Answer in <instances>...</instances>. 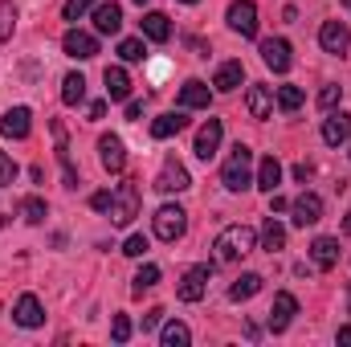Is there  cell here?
Returning a JSON list of instances; mask_svg holds the SVG:
<instances>
[{"instance_id":"6da1fadb","label":"cell","mask_w":351,"mask_h":347,"mask_svg":"<svg viewBox=\"0 0 351 347\" xmlns=\"http://www.w3.org/2000/svg\"><path fill=\"white\" fill-rule=\"evenodd\" d=\"M254 241H258V233H254L250 225H229V229L217 233V241H213V258L221 261V265L241 261L245 254H254Z\"/></svg>"},{"instance_id":"7a4b0ae2","label":"cell","mask_w":351,"mask_h":347,"mask_svg":"<svg viewBox=\"0 0 351 347\" xmlns=\"http://www.w3.org/2000/svg\"><path fill=\"white\" fill-rule=\"evenodd\" d=\"M221 184H225L229 192H245V188H254V152H250L245 143H237L233 156L225 160V168H221Z\"/></svg>"},{"instance_id":"3957f363","label":"cell","mask_w":351,"mask_h":347,"mask_svg":"<svg viewBox=\"0 0 351 347\" xmlns=\"http://www.w3.org/2000/svg\"><path fill=\"white\" fill-rule=\"evenodd\" d=\"M152 229H156V237H160V241L176 246V241L188 233V213H184L180 204H164V208H156V217H152Z\"/></svg>"},{"instance_id":"277c9868","label":"cell","mask_w":351,"mask_h":347,"mask_svg":"<svg viewBox=\"0 0 351 347\" xmlns=\"http://www.w3.org/2000/svg\"><path fill=\"white\" fill-rule=\"evenodd\" d=\"M135 217H139V188H135V180H123L119 192H114V200H110V221L119 229H127Z\"/></svg>"},{"instance_id":"5b68a950","label":"cell","mask_w":351,"mask_h":347,"mask_svg":"<svg viewBox=\"0 0 351 347\" xmlns=\"http://www.w3.org/2000/svg\"><path fill=\"white\" fill-rule=\"evenodd\" d=\"M225 21H229L233 33H241V37H258V4H254V0H233L229 12H225Z\"/></svg>"},{"instance_id":"8992f818","label":"cell","mask_w":351,"mask_h":347,"mask_svg":"<svg viewBox=\"0 0 351 347\" xmlns=\"http://www.w3.org/2000/svg\"><path fill=\"white\" fill-rule=\"evenodd\" d=\"M294 315H298V298H294L290 290H282V294H274V307H269V319H265V323H269L274 335H282V331L294 323Z\"/></svg>"},{"instance_id":"52a82bcc","label":"cell","mask_w":351,"mask_h":347,"mask_svg":"<svg viewBox=\"0 0 351 347\" xmlns=\"http://www.w3.org/2000/svg\"><path fill=\"white\" fill-rule=\"evenodd\" d=\"M290 213H294V225H298V229L319 225V221H323V196H319V192H302L298 200H290Z\"/></svg>"},{"instance_id":"ba28073f","label":"cell","mask_w":351,"mask_h":347,"mask_svg":"<svg viewBox=\"0 0 351 347\" xmlns=\"http://www.w3.org/2000/svg\"><path fill=\"white\" fill-rule=\"evenodd\" d=\"M262 62L274 70V74H286V70L294 66V58H290V41H286V37H265L262 41Z\"/></svg>"},{"instance_id":"9c48e42d","label":"cell","mask_w":351,"mask_h":347,"mask_svg":"<svg viewBox=\"0 0 351 347\" xmlns=\"http://www.w3.org/2000/svg\"><path fill=\"white\" fill-rule=\"evenodd\" d=\"M221 139H225V123H221V119H208V123H204V127L196 131V147H192V152H196V156H200V160L208 164V160L217 156Z\"/></svg>"},{"instance_id":"30bf717a","label":"cell","mask_w":351,"mask_h":347,"mask_svg":"<svg viewBox=\"0 0 351 347\" xmlns=\"http://www.w3.org/2000/svg\"><path fill=\"white\" fill-rule=\"evenodd\" d=\"M0 131H4L8 139H29V131H33V110H29V106H8L4 119H0Z\"/></svg>"},{"instance_id":"8fae6325","label":"cell","mask_w":351,"mask_h":347,"mask_svg":"<svg viewBox=\"0 0 351 347\" xmlns=\"http://www.w3.org/2000/svg\"><path fill=\"white\" fill-rule=\"evenodd\" d=\"M98 160H102L106 172L119 176L127 168V147H123V139H119V135H102V139H98Z\"/></svg>"},{"instance_id":"7c38bea8","label":"cell","mask_w":351,"mask_h":347,"mask_svg":"<svg viewBox=\"0 0 351 347\" xmlns=\"http://www.w3.org/2000/svg\"><path fill=\"white\" fill-rule=\"evenodd\" d=\"M62 49H66L74 62H90V58L98 53V37H94V33H82V29H70V33L62 37Z\"/></svg>"},{"instance_id":"4fadbf2b","label":"cell","mask_w":351,"mask_h":347,"mask_svg":"<svg viewBox=\"0 0 351 347\" xmlns=\"http://www.w3.org/2000/svg\"><path fill=\"white\" fill-rule=\"evenodd\" d=\"M184 188H192L188 168H184L180 160H164V168L156 176V192H184Z\"/></svg>"},{"instance_id":"5bb4252c","label":"cell","mask_w":351,"mask_h":347,"mask_svg":"<svg viewBox=\"0 0 351 347\" xmlns=\"http://www.w3.org/2000/svg\"><path fill=\"white\" fill-rule=\"evenodd\" d=\"M319 45L327 49V53H348V45H351V33H348V25L343 21H323V29H319Z\"/></svg>"},{"instance_id":"9a60e30c","label":"cell","mask_w":351,"mask_h":347,"mask_svg":"<svg viewBox=\"0 0 351 347\" xmlns=\"http://www.w3.org/2000/svg\"><path fill=\"white\" fill-rule=\"evenodd\" d=\"M204 290H208V265H192L180 278V302H200Z\"/></svg>"},{"instance_id":"2e32d148","label":"cell","mask_w":351,"mask_h":347,"mask_svg":"<svg viewBox=\"0 0 351 347\" xmlns=\"http://www.w3.org/2000/svg\"><path fill=\"white\" fill-rule=\"evenodd\" d=\"M12 319H16L21 327H29V331L41 327V323H45V307H41V298H37V294H21L16 307H12Z\"/></svg>"},{"instance_id":"e0dca14e","label":"cell","mask_w":351,"mask_h":347,"mask_svg":"<svg viewBox=\"0 0 351 347\" xmlns=\"http://www.w3.org/2000/svg\"><path fill=\"white\" fill-rule=\"evenodd\" d=\"M348 139H351V115H343V110L335 115V110H331V115L323 119V143H327V147H339V143H348Z\"/></svg>"},{"instance_id":"ac0fdd59","label":"cell","mask_w":351,"mask_h":347,"mask_svg":"<svg viewBox=\"0 0 351 347\" xmlns=\"http://www.w3.org/2000/svg\"><path fill=\"white\" fill-rule=\"evenodd\" d=\"M102 82H106V98H110V102H127V98H131V78H127L123 66H106Z\"/></svg>"},{"instance_id":"d6986e66","label":"cell","mask_w":351,"mask_h":347,"mask_svg":"<svg viewBox=\"0 0 351 347\" xmlns=\"http://www.w3.org/2000/svg\"><path fill=\"white\" fill-rule=\"evenodd\" d=\"M94 29H98V33H106V37H110V33H119V29H123V8H119L114 0L98 4V8H94Z\"/></svg>"},{"instance_id":"ffe728a7","label":"cell","mask_w":351,"mask_h":347,"mask_svg":"<svg viewBox=\"0 0 351 347\" xmlns=\"http://www.w3.org/2000/svg\"><path fill=\"white\" fill-rule=\"evenodd\" d=\"M184 127H188V115H184V106H180V110H168V115H160V119L152 123V135H156V139H172Z\"/></svg>"},{"instance_id":"44dd1931","label":"cell","mask_w":351,"mask_h":347,"mask_svg":"<svg viewBox=\"0 0 351 347\" xmlns=\"http://www.w3.org/2000/svg\"><path fill=\"white\" fill-rule=\"evenodd\" d=\"M311 261H315V270H335V261H339V241H335V237H319V241L311 246Z\"/></svg>"},{"instance_id":"7402d4cb","label":"cell","mask_w":351,"mask_h":347,"mask_svg":"<svg viewBox=\"0 0 351 347\" xmlns=\"http://www.w3.org/2000/svg\"><path fill=\"white\" fill-rule=\"evenodd\" d=\"M208 98H213V94H208V86H204L200 78H188V82L180 86V106H184V110H196V106H208Z\"/></svg>"},{"instance_id":"603a6c76","label":"cell","mask_w":351,"mask_h":347,"mask_svg":"<svg viewBox=\"0 0 351 347\" xmlns=\"http://www.w3.org/2000/svg\"><path fill=\"white\" fill-rule=\"evenodd\" d=\"M241 82H245V66H241V62H225V66L213 74V86L225 90V94H229V90H237Z\"/></svg>"},{"instance_id":"cb8c5ba5","label":"cell","mask_w":351,"mask_h":347,"mask_svg":"<svg viewBox=\"0 0 351 347\" xmlns=\"http://www.w3.org/2000/svg\"><path fill=\"white\" fill-rule=\"evenodd\" d=\"M245 106H250V115H254V119H269V110H274V90H269V86H250Z\"/></svg>"},{"instance_id":"d4e9b609","label":"cell","mask_w":351,"mask_h":347,"mask_svg":"<svg viewBox=\"0 0 351 347\" xmlns=\"http://www.w3.org/2000/svg\"><path fill=\"white\" fill-rule=\"evenodd\" d=\"M262 282H265L262 274H241V278L229 286V298H233V302H250V298L262 290Z\"/></svg>"},{"instance_id":"484cf974","label":"cell","mask_w":351,"mask_h":347,"mask_svg":"<svg viewBox=\"0 0 351 347\" xmlns=\"http://www.w3.org/2000/svg\"><path fill=\"white\" fill-rule=\"evenodd\" d=\"M254 184H258L262 192H274V188L282 184V164H278L274 156H265L262 164H258V176H254Z\"/></svg>"},{"instance_id":"4316f807","label":"cell","mask_w":351,"mask_h":347,"mask_svg":"<svg viewBox=\"0 0 351 347\" xmlns=\"http://www.w3.org/2000/svg\"><path fill=\"white\" fill-rule=\"evenodd\" d=\"M143 37H147V41H168V37H172L168 16H164V12H147V16H143Z\"/></svg>"},{"instance_id":"83f0119b","label":"cell","mask_w":351,"mask_h":347,"mask_svg":"<svg viewBox=\"0 0 351 347\" xmlns=\"http://www.w3.org/2000/svg\"><path fill=\"white\" fill-rule=\"evenodd\" d=\"M262 250H269V254H278V250H286V229L274 221V213H269V221L262 225Z\"/></svg>"},{"instance_id":"f1b7e54d","label":"cell","mask_w":351,"mask_h":347,"mask_svg":"<svg viewBox=\"0 0 351 347\" xmlns=\"http://www.w3.org/2000/svg\"><path fill=\"white\" fill-rule=\"evenodd\" d=\"M86 98V78L82 74H66V82H62V102L66 106H78Z\"/></svg>"},{"instance_id":"f546056e","label":"cell","mask_w":351,"mask_h":347,"mask_svg":"<svg viewBox=\"0 0 351 347\" xmlns=\"http://www.w3.org/2000/svg\"><path fill=\"white\" fill-rule=\"evenodd\" d=\"M16 213H21L29 225H41V221H45V200H41V196H25V200L16 204Z\"/></svg>"},{"instance_id":"4dcf8cb0","label":"cell","mask_w":351,"mask_h":347,"mask_svg":"<svg viewBox=\"0 0 351 347\" xmlns=\"http://www.w3.org/2000/svg\"><path fill=\"white\" fill-rule=\"evenodd\" d=\"M302 98H306V94H302L298 86H278V106H282L286 115H294V110L302 106Z\"/></svg>"},{"instance_id":"1f68e13d","label":"cell","mask_w":351,"mask_h":347,"mask_svg":"<svg viewBox=\"0 0 351 347\" xmlns=\"http://www.w3.org/2000/svg\"><path fill=\"white\" fill-rule=\"evenodd\" d=\"M160 339H164V347H188V339H192V331H188L184 323H168Z\"/></svg>"},{"instance_id":"d6a6232c","label":"cell","mask_w":351,"mask_h":347,"mask_svg":"<svg viewBox=\"0 0 351 347\" xmlns=\"http://www.w3.org/2000/svg\"><path fill=\"white\" fill-rule=\"evenodd\" d=\"M143 53H147L143 37H127V41H119V58H123V62H143Z\"/></svg>"},{"instance_id":"836d02e7","label":"cell","mask_w":351,"mask_h":347,"mask_svg":"<svg viewBox=\"0 0 351 347\" xmlns=\"http://www.w3.org/2000/svg\"><path fill=\"white\" fill-rule=\"evenodd\" d=\"M156 282H160V265H152V261H147V265H139V274H135V286H131V290H135V294H143V290H152Z\"/></svg>"},{"instance_id":"e575fe53","label":"cell","mask_w":351,"mask_h":347,"mask_svg":"<svg viewBox=\"0 0 351 347\" xmlns=\"http://www.w3.org/2000/svg\"><path fill=\"white\" fill-rule=\"evenodd\" d=\"M16 29V4L12 0H0V41H8Z\"/></svg>"},{"instance_id":"d590c367","label":"cell","mask_w":351,"mask_h":347,"mask_svg":"<svg viewBox=\"0 0 351 347\" xmlns=\"http://www.w3.org/2000/svg\"><path fill=\"white\" fill-rule=\"evenodd\" d=\"M110 335H114V344H127V339H131V319H127V315H114Z\"/></svg>"},{"instance_id":"8d00e7d4","label":"cell","mask_w":351,"mask_h":347,"mask_svg":"<svg viewBox=\"0 0 351 347\" xmlns=\"http://www.w3.org/2000/svg\"><path fill=\"white\" fill-rule=\"evenodd\" d=\"M90 8H94V0H66V21H78V16H86Z\"/></svg>"},{"instance_id":"74e56055","label":"cell","mask_w":351,"mask_h":347,"mask_svg":"<svg viewBox=\"0 0 351 347\" xmlns=\"http://www.w3.org/2000/svg\"><path fill=\"white\" fill-rule=\"evenodd\" d=\"M339 98H343V86H335V82H331V86H323V90H319V106H323V110H331V106H335Z\"/></svg>"},{"instance_id":"f35d334b","label":"cell","mask_w":351,"mask_h":347,"mask_svg":"<svg viewBox=\"0 0 351 347\" xmlns=\"http://www.w3.org/2000/svg\"><path fill=\"white\" fill-rule=\"evenodd\" d=\"M143 250H147V237H143V233H131V237H127V246H123V254H127V258H143Z\"/></svg>"},{"instance_id":"ab89813d","label":"cell","mask_w":351,"mask_h":347,"mask_svg":"<svg viewBox=\"0 0 351 347\" xmlns=\"http://www.w3.org/2000/svg\"><path fill=\"white\" fill-rule=\"evenodd\" d=\"M16 180V164L8 160V152H0V184H12Z\"/></svg>"},{"instance_id":"60d3db41","label":"cell","mask_w":351,"mask_h":347,"mask_svg":"<svg viewBox=\"0 0 351 347\" xmlns=\"http://www.w3.org/2000/svg\"><path fill=\"white\" fill-rule=\"evenodd\" d=\"M110 200H114L110 192H94V196H90V208H98V213H110Z\"/></svg>"},{"instance_id":"b9f144b4","label":"cell","mask_w":351,"mask_h":347,"mask_svg":"<svg viewBox=\"0 0 351 347\" xmlns=\"http://www.w3.org/2000/svg\"><path fill=\"white\" fill-rule=\"evenodd\" d=\"M164 323V307H152L147 315H143V331H152V327H160Z\"/></svg>"},{"instance_id":"7bdbcfd3","label":"cell","mask_w":351,"mask_h":347,"mask_svg":"<svg viewBox=\"0 0 351 347\" xmlns=\"http://www.w3.org/2000/svg\"><path fill=\"white\" fill-rule=\"evenodd\" d=\"M286 208H290V200L278 196V192H269V213H286Z\"/></svg>"},{"instance_id":"ee69618b","label":"cell","mask_w":351,"mask_h":347,"mask_svg":"<svg viewBox=\"0 0 351 347\" xmlns=\"http://www.w3.org/2000/svg\"><path fill=\"white\" fill-rule=\"evenodd\" d=\"M127 119H143V102H127Z\"/></svg>"},{"instance_id":"f6af8a7d","label":"cell","mask_w":351,"mask_h":347,"mask_svg":"<svg viewBox=\"0 0 351 347\" xmlns=\"http://www.w3.org/2000/svg\"><path fill=\"white\" fill-rule=\"evenodd\" d=\"M106 115V102H90V119H102Z\"/></svg>"},{"instance_id":"bcb514c9","label":"cell","mask_w":351,"mask_h":347,"mask_svg":"<svg viewBox=\"0 0 351 347\" xmlns=\"http://www.w3.org/2000/svg\"><path fill=\"white\" fill-rule=\"evenodd\" d=\"M335 339H339L343 347H351V323H348V327H339V335H335Z\"/></svg>"},{"instance_id":"7dc6e473","label":"cell","mask_w":351,"mask_h":347,"mask_svg":"<svg viewBox=\"0 0 351 347\" xmlns=\"http://www.w3.org/2000/svg\"><path fill=\"white\" fill-rule=\"evenodd\" d=\"M343 229H348V233H351V208H348V221H343Z\"/></svg>"},{"instance_id":"c3c4849f","label":"cell","mask_w":351,"mask_h":347,"mask_svg":"<svg viewBox=\"0 0 351 347\" xmlns=\"http://www.w3.org/2000/svg\"><path fill=\"white\" fill-rule=\"evenodd\" d=\"M135 4H139V8H143V4H152V0H135Z\"/></svg>"},{"instance_id":"681fc988","label":"cell","mask_w":351,"mask_h":347,"mask_svg":"<svg viewBox=\"0 0 351 347\" xmlns=\"http://www.w3.org/2000/svg\"><path fill=\"white\" fill-rule=\"evenodd\" d=\"M180 4H196V0H180Z\"/></svg>"},{"instance_id":"f907efd6","label":"cell","mask_w":351,"mask_h":347,"mask_svg":"<svg viewBox=\"0 0 351 347\" xmlns=\"http://www.w3.org/2000/svg\"><path fill=\"white\" fill-rule=\"evenodd\" d=\"M343 4H348V8H351V0H343Z\"/></svg>"},{"instance_id":"816d5d0a","label":"cell","mask_w":351,"mask_h":347,"mask_svg":"<svg viewBox=\"0 0 351 347\" xmlns=\"http://www.w3.org/2000/svg\"><path fill=\"white\" fill-rule=\"evenodd\" d=\"M348 302H351V294H348Z\"/></svg>"},{"instance_id":"f5cc1de1","label":"cell","mask_w":351,"mask_h":347,"mask_svg":"<svg viewBox=\"0 0 351 347\" xmlns=\"http://www.w3.org/2000/svg\"><path fill=\"white\" fill-rule=\"evenodd\" d=\"M348 156H351V152H348Z\"/></svg>"}]
</instances>
